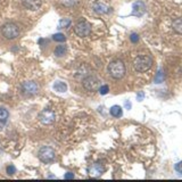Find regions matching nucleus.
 Masks as SVG:
<instances>
[{
  "mask_svg": "<svg viewBox=\"0 0 182 182\" xmlns=\"http://www.w3.org/2000/svg\"><path fill=\"white\" fill-rule=\"evenodd\" d=\"M146 13V5L142 1H137L133 3V10H132V15L135 16H142Z\"/></svg>",
  "mask_w": 182,
  "mask_h": 182,
  "instance_id": "9d476101",
  "label": "nucleus"
},
{
  "mask_svg": "<svg viewBox=\"0 0 182 182\" xmlns=\"http://www.w3.org/2000/svg\"><path fill=\"white\" fill-rule=\"evenodd\" d=\"M53 39L55 41H57V42H65L66 41V37L63 33H56V34H53Z\"/></svg>",
  "mask_w": 182,
  "mask_h": 182,
  "instance_id": "a211bd4d",
  "label": "nucleus"
},
{
  "mask_svg": "<svg viewBox=\"0 0 182 182\" xmlns=\"http://www.w3.org/2000/svg\"><path fill=\"white\" fill-rule=\"evenodd\" d=\"M39 119L44 125H50V124H53L55 122L56 115H55V113L51 109H43L39 114Z\"/></svg>",
  "mask_w": 182,
  "mask_h": 182,
  "instance_id": "423d86ee",
  "label": "nucleus"
},
{
  "mask_svg": "<svg viewBox=\"0 0 182 182\" xmlns=\"http://www.w3.org/2000/svg\"><path fill=\"white\" fill-rule=\"evenodd\" d=\"M109 112H110V115L114 116V117H121L122 116V114H123L122 108H121L119 106H117V105H115V106L112 107Z\"/></svg>",
  "mask_w": 182,
  "mask_h": 182,
  "instance_id": "2eb2a0df",
  "label": "nucleus"
},
{
  "mask_svg": "<svg viewBox=\"0 0 182 182\" xmlns=\"http://www.w3.org/2000/svg\"><path fill=\"white\" fill-rule=\"evenodd\" d=\"M175 171L179 174H182V162H179L178 164H175Z\"/></svg>",
  "mask_w": 182,
  "mask_h": 182,
  "instance_id": "5701e85b",
  "label": "nucleus"
},
{
  "mask_svg": "<svg viewBox=\"0 0 182 182\" xmlns=\"http://www.w3.org/2000/svg\"><path fill=\"white\" fill-rule=\"evenodd\" d=\"M105 172V167L100 163H94L91 164L88 167V173L91 178H99V176Z\"/></svg>",
  "mask_w": 182,
  "mask_h": 182,
  "instance_id": "6e6552de",
  "label": "nucleus"
},
{
  "mask_svg": "<svg viewBox=\"0 0 182 182\" xmlns=\"http://www.w3.org/2000/svg\"><path fill=\"white\" fill-rule=\"evenodd\" d=\"M99 85H100V81L99 78H96V76H87V78L83 80V87L88 91H96L99 89Z\"/></svg>",
  "mask_w": 182,
  "mask_h": 182,
  "instance_id": "0eeeda50",
  "label": "nucleus"
},
{
  "mask_svg": "<svg viewBox=\"0 0 182 182\" xmlns=\"http://www.w3.org/2000/svg\"><path fill=\"white\" fill-rule=\"evenodd\" d=\"M1 33L6 39H15L19 35V28L18 26L14 24V23H6L5 25L1 28Z\"/></svg>",
  "mask_w": 182,
  "mask_h": 182,
  "instance_id": "7ed1b4c3",
  "label": "nucleus"
},
{
  "mask_svg": "<svg viewBox=\"0 0 182 182\" xmlns=\"http://www.w3.org/2000/svg\"><path fill=\"white\" fill-rule=\"evenodd\" d=\"M64 178L65 179H74V175H73V173H66Z\"/></svg>",
  "mask_w": 182,
  "mask_h": 182,
  "instance_id": "a878e982",
  "label": "nucleus"
},
{
  "mask_svg": "<svg viewBox=\"0 0 182 182\" xmlns=\"http://www.w3.org/2000/svg\"><path fill=\"white\" fill-rule=\"evenodd\" d=\"M74 31L81 38L88 37L91 33V24L89 22H87V21H80L78 23H76Z\"/></svg>",
  "mask_w": 182,
  "mask_h": 182,
  "instance_id": "20e7f679",
  "label": "nucleus"
},
{
  "mask_svg": "<svg viewBox=\"0 0 182 182\" xmlns=\"http://www.w3.org/2000/svg\"><path fill=\"white\" fill-rule=\"evenodd\" d=\"M151 65H153V59L148 55L138 56L133 62V66L137 72H146L150 68Z\"/></svg>",
  "mask_w": 182,
  "mask_h": 182,
  "instance_id": "f03ea898",
  "label": "nucleus"
},
{
  "mask_svg": "<svg viewBox=\"0 0 182 182\" xmlns=\"http://www.w3.org/2000/svg\"><path fill=\"white\" fill-rule=\"evenodd\" d=\"M53 89L56 91H58V92H65V91L67 90V85H66V83H64V82L58 81L53 84Z\"/></svg>",
  "mask_w": 182,
  "mask_h": 182,
  "instance_id": "dca6fc26",
  "label": "nucleus"
},
{
  "mask_svg": "<svg viewBox=\"0 0 182 182\" xmlns=\"http://www.w3.org/2000/svg\"><path fill=\"white\" fill-rule=\"evenodd\" d=\"M144 91H140L138 94H137V99H138L139 101H141L142 99H144Z\"/></svg>",
  "mask_w": 182,
  "mask_h": 182,
  "instance_id": "393cba45",
  "label": "nucleus"
},
{
  "mask_svg": "<svg viewBox=\"0 0 182 182\" xmlns=\"http://www.w3.org/2000/svg\"><path fill=\"white\" fill-rule=\"evenodd\" d=\"M108 73L114 78H117V80L122 78L123 76L125 75V65H124L122 60H113L108 65Z\"/></svg>",
  "mask_w": 182,
  "mask_h": 182,
  "instance_id": "f257e3e1",
  "label": "nucleus"
},
{
  "mask_svg": "<svg viewBox=\"0 0 182 182\" xmlns=\"http://www.w3.org/2000/svg\"><path fill=\"white\" fill-rule=\"evenodd\" d=\"M8 116H9L8 110L3 108V107H0V129H3V126L6 125Z\"/></svg>",
  "mask_w": 182,
  "mask_h": 182,
  "instance_id": "f8f14e48",
  "label": "nucleus"
},
{
  "mask_svg": "<svg viewBox=\"0 0 182 182\" xmlns=\"http://www.w3.org/2000/svg\"><path fill=\"white\" fill-rule=\"evenodd\" d=\"M164 81V73L162 69H159L158 71V73L156 74V78H155V82L156 83H162V82Z\"/></svg>",
  "mask_w": 182,
  "mask_h": 182,
  "instance_id": "aec40b11",
  "label": "nucleus"
},
{
  "mask_svg": "<svg viewBox=\"0 0 182 182\" xmlns=\"http://www.w3.org/2000/svg\"><path fill=\"white\" fill-rule=\"evenodd\" d=\"M23 3L28 9L37 10L42 5V0H23Z\"/></svg>",
  "mask_w": 182,
  "mask_h": 182,
  "instance_id": "9b49d317",
  "label": "nucleus"
},
{
  "mask_svg": "<svg viewBox=\"0 0 182 182\" xmlns=\"http://www.w3.org/2000/svg\"><path fill=\"white\" fill-rule=\"evenodd\" d=\"M94 12H97V13H99V14H105V13H108V12H109V7H107L106 5H104V3H100V1H98V3H94Z\"/></svg>",
  "mask_w": 182,
  "mask_h": 182,
  "instance_id": "ddd939ff",
  "label": "nucleus"
},
{
  "mask_svg": "<svg viewBox=\"0 0 182 182\" xmlns=\"http://www.w3.org/2000/svg\"><path fill=\"white\" fill-rule=\"evenodd\" d=\"M66 51H67L66 46H57V48L55 49V55L58 56V57H62V56L65 55Z\"/></svg>",
  "mask_w": 182,
  "mask_h": 182,
  "instance_id": "f3484780",
  "label": "nucleus"
},
{
  "mask_svg": "<svg viewBox=\"0 0 182 182\" xmlns=\"http://www.w3.org/2000/svg\"><path fill=\"white\" fill-rule=\"evenodd\" d=\"M108 91H109L108 85H101V87H99V92H100V94H107Z\"/></svg>",
  "mask_w": 182,
  "mask_h": 182,
  "instance_id": "412c9836",
  "label": "nucleus"
},
{
  "mask_svg": "<svg viewBox=\"0 0 182 182\" xmlns=\"http://www.w3.org/2000/svg\"><path fill=\"white\" fill-rule=\"evenodd\" d=\"M16 172V169L14 165H9V166H7V173L9 174V175H12V174H14V173Z\"/></svg>",
  "mask_w": 182,
  "mask_h": 182,
  "instance_id": "4be33fe9",
  "label": "nucleus"
},
{
  "mask_svg": "<svg viewBox=\"0 0 182 182\" xmlns=\"http://www.w3.org/2000/svg\"><path fill=\"white\" fill-rule=\"evenodd\" d=\"M130 39H131V41L133 42V43H135V42H138L139 41V35L137 34V33H133V34H131Z\"/></svg>",
  "mask_w": 182,
  "mask_h": 182,
  "instance_id": "b1692460",
  "label": "nucleus"
},
{
  "mask_svg": "<svg viewBox=\"0 0 182 182\" xmlns=\"http://www.w3.org/2000/svg\"><path fill=\"white\" fill-rule=\"evenodd\" d=\"M125 106H126V108H129V109L131 108V104H130L129 101H125Z\"/></svg>",
  "mask_w": 182,
  "mask_h": 182,
  "instance_id": "bb28decb",
  "label": "nucleus"
},
{
  "mask_svg": "<svg viewBox=\"0 0 182 182\" xmlns=\"http://www.w3.org/2000/svg\"><path fill=\"white\" fill-rule=\"evenodd\" d=\"M71 24V19L69 18H62L59 21V28H65L67 26H69Z\"/></svg>",
  "mask_w": 182,
  "mask_h": 182,
  "instance_id": "6ab92c4d",
  "label": "nucleus"
},
{
  "mask_svg": "<svg viewBox=\"0 0 182 182\" xmlns=\"http://www.w3.org/2000/svg\"><path fill=\"white\" fill-rule=\"evenodd\" d=\"M22 92L26 96H33L38 92V84L32 81L24 82L22 84Z\"/></svg>",
  "mask_w": 182,
  "mask_h": 182,
  "instance_id": "1a4fd4ad",
  "label": "nucleus"
},
{
  "mask_svg": "<svg viewBox=\"0 0 182 182\" xmlns=\"http://www.w3.org/2000/svg\"><path fill=\"white\" fill-rule=\"evenodd\" d=\"M172 26H173V30H174L176 33H180V34H182V17H180V18H176L175 21L173 22Z\"/></svg>",
  "mask_w": 182,
  "mask_h": 182,
  "instance_id": "4468645a",
  "label": "nucleus"
},
{
  "mask_svg": "<svg viewBox=\"0 0 182 182\" xmlns=\"http://www.w3.org/2000/svg\"><path fill=\"white\" fill-rule=\"evenodd\" d=\"M39 159L43 163H49L51 160H53L55 158V151H53V148L50 147H42L39 150Z\"/></svg>",
  "mask_w": 182,
  "mask_h": 182,
  "instance_id": "39448f33",
  "label": "nucleus"
}]
</instances>
